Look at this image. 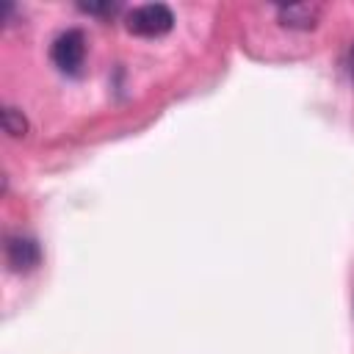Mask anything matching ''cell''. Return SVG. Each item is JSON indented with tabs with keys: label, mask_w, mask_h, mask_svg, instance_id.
Returning a JSON list of instances; mask_svg holds the SVG:
<instances>
[{
	"label": "cell",
	"mask_w": 354,
	"mask_h": 354,
	"mask_svg": "<svg viewBox=\"0 0 354 354\" xmlns=\"http://www.w3.org/2000/svg\"><path fill=\"white\" fill-rule=\"evenodd\" d=\"M3 130H6L11 138H22V136L28 133V122H25L22 111L6 105V108H3Z\"/></svg>",
	"instance_id": "5b68a950"
},
{
	"label": "cell",
	"mask_w": 354,
	"mask_h": 354,
	"mask_svg": "<svg viewBox=\"0 0 354 354\" xmlns=\"http://www.w3.org/2000/svg\"><path fill=\"white\" fill-rule=\"evenodd\" d=\"M321 14H324V6L321 3H290V6H279L277 8L279 25L293 28V30H310V28H315L321 22Z\"/></svg>",
	"instance_id": "3957f363"
},
{
	"label": "cell",
	"mask_w": 354,
	"mask_h": 354,
	"mask_svg": "<svg viewBox=\"0 0 354 354\" xmlns=\"http://www.w3.org/2000/svg\"><path fill=\"white\" fill-rule=\"evenodd\" d=\"M174 25V14L169 6L163 3H144V6H136L124 14V28L136 36H163L169 33Z\"/></svg>",
	"instance_id": "6da1fadb"
},
{
	"label": "cell",
	"mask_w": 354,
	"mask_h": 354,
	"mask_svg": "<svg viewBox=\"0 0 354 354\" xmlns=\"http://www.w3.org/2000/svg\"><path fill=\"white\" fill-rule=\"evenodd\" d=\"M346 69H348V77H351V83H354V44H351V50H348V58H346Z\"/></svg>",
	"instance_id": "52a82bcc"
},
{
	"label": "cell",
	"mask_w": 354,
	"mask_h": 354,
	"mask_svg": "<svg viewBox=\"0 0 354 354\" xmlns=\"http://www.w3.org/2000/svg\"><path fill=\"white\" fill-rule=\"evenodd\" d=\"M50 58L58 66V72L80 75V69L86 64V36H83V30L69 28V30L58 33L53 47H50Z\"/></svg>",
	"instance_id": "7a4b0ae2"
},
{
	"label": "cell",
	"mask_w": 354,
	"mask_h": 354,
	"mask_svg": "<svg viewBox=\"0 0 354 354\" xmlns=\"http://www.w3.org/2000/svg\"><path fill=\"white\" fill-rule=\"evenodd\" d=\"M39 260H41V249H39V243L33 238H22V235L8 238V243H6V263H8L11 271H17V274L30 271V268L39 266Z\"/></svg>",
	"instance_id": "277c9868"
},
{
	"label": "cell",
	"mask_w": 354,
	"mask_h": 354,
	"mask_svg": "<svg viewBox=\"0 0 354 354\" xmlns=\"http://www.w3.org/2000/svg\"><path fill=\"white\" fill-rule=\"evenodd\" d=\"M80 8H83L86 14H113L119 6H116V3H102V6H97V3H83Z\"/></svg>",
	"instance_id": "8992f818"
}]
</instances>
